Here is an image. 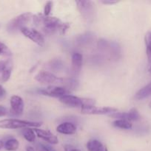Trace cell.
<instances>
[{"instance_id":"1","label":"cell","mask_w":151,"mask_h":151,"mask_svg":"<svg viewBox=\"0 0 151 151\" xmlns=\"http://www.w3.org/2000/svg\"><path fill=\"white\" fill-rule=\"evenodd\" d=\"M33 22L36 26L41 27L44 33L52 35L59 31V33L65 35L70 28L69 23L62 22L56 17L45 16L42 14L33 16Z\"/></svg>"},{"instance_id":"2","label":"cell","mask_w":151,"mask_h":151,"mask_svg":"<svg viewBox=\"0 0 151 151\" xmlns=\"http://www.w3.org/2000/svg\"><path fill=\"white\" fill-rule=\"evenodd\" d=\"M42 125L41 122H30L17 119H6L0 120V128L4 129H19L26 128H38Z\"/></svg>"},{"instance_id":"3","label":"cell","mask_w":151,"mask_h":151,"mask_svg":"<svg viewBox=\"0 0 151 151\" xmlns=\"http://www.w3.org/2000/svg\"><path fill=\"white\" fill-rule=\"evenodd\" d=\"M59 100L65 106L71 108H83L86 106H94L95 101L91 99L81 98L76 96L66 94L63 97H60Z\"/></svg>"},{"instance_id":"4","label":"cell","mask_w":151,"mask_h":151,"mask_svg":"<svg viewBox=\"0 0 151 151\" xmlns=\"http://www.w3.org/2000/svg\"><path fill=\"white\" fill-rule=\"evenodd\" d=\"M33 18V15L30 13H25L16 16L12 19L7 24V30L11 33L21 31L22 28L25 27V25L30 22Z\"/></svg>"},{"instance_id":"5","label":"cell","mask_w":151,"mask_h":151,"mask_svg":"<svg viewBox=\"0 0 151 151\" xmlns=\"http://www.w3.org/2000/svg\"><path fill=\"white\" fill-rule=\"evenodd\" d=\"M77 7L80 14L87 22H91L95 18L96 10L93 1H76Z\"/></svg>"},{"instance_id":"6","label":"cell","mask_w":151,"mask_h":151,"mask_svg":"<svg viewBox=\"0 0 151 151\" xmlns=\"http://www.w3.org/2000/svg\"><path fill=\"white\" fill-rule=\"evenodd\" d=\"M118 111L116 109L111 107H96L95 106H86L81 109V113L84 114H112Z\"/></svg>"},{"instance_id":"7","label":"cell","mask_w":151,"mask_h":151,"mask_svg":"<svg viewBox=\"0 0 151 151\" xmlns=\"http://www.w3.org/2000/svg\"><path fill=\"white\" fill-rule=\"evenodd\" d=\"M35 80L43 84H59L62 78H58L53 73L47 71H41L35 76Z\"/></svg>"},{"instance_id":"8","label":"cell","mask_w":151,"mask_h":151,"mask_svg":"<svg viewBox=\"0 0 151 151\" xmlns=\"http://www.w3.org/2000/svg\"><path fill=\"white\" fill-rule=\"evenodd\" d=\"M38 91L43 95L53 97H59V98L66 95V94H68V93H69V91L64 87L54 85L49 86L47 88L40 89Z\"/></svg>"},{"instance_id":"9","label":"cell","mask_w":151,"mask_h":151,"mask_svg":"<svg viewBox=\"0 0 151 151\" xmlns=\"http://www.w3.org/2000/svg\"><path fill=\"white\" fill-rule=\"evenodd\" d=\"M113 118H116L118 119H125L127 121H137L140 119L141 116L139 112L136 108H133L128 112H115L110 115Z\"/></svg>"},{"instance_id":"10","label":"cell","mask_w":151,"mask_h":151,"mask_svg":"<svg viewBox=\"0 0 151 151\" xmlns=\"http://www.w3.org/2000/svg\"><path fill=\"white\" fill-rule=\"evenodd\" d=\"M21 32H22L24 35L36 44H38V46H43L44 44V39L43 38L42 35H41L39 32L34 29H31V28L28 27H24L21 29Z\"/></svg>"},{"instance_id":"11","label":"cell","mask_w":151,"mask_h":151,"mask_svg":"<svg viewBox=\"0 0 151 151\" xmlns=\"http://www.w3.org/2000/svg\"><path fill=\"white\" fill-rule=\"evenodd\" d=\"M24 111V101L22 97L17 95L12 96L10 98V114L14 116H20Z\"/></svg>"},{"instance_id":"12","label":"cell","mask_w":151,"mask_h":151,"mask_svg":"<svg viewBox=\"0 0 151 151\" xmlns=\"http://www.w3.org/2000/svg\"><path fill=\"white\" fill-rule=\"evenodd\" d=\"M33 131H35V133L36 134L37 137L38 138L41 139L50 143V144L56 145L59 143V139H58L57 137L55 136L53 134H52L50 131L38 129V128H34Z\"/></svg>"},{"instance_id":"13","label":"cell","mask_w":151,"mask_h":151,"mask_svg":"<svg viewBox=\"0 0 151 151\" xmlns=\"http://www.w3.org/2000/svg\"><path fill=\"white\" fill-rule=\"evenodd\" d=\"M82 65V55L78 52H74L72 55V72L75 76L81 72Z\"/></svg>"},{"instance_id":"14","label":"cell","mask_w":151,"mask_h":151,"mask_svg":"<svg viewBox=\"0 0 151 151\" xmlns=\"http://www.w3.org/2000/svg\"><path fill=\"white\" fill-rule=\"evenodd\" d=\"M56 131L60 134H65V135H73L76 131V127L72 122H65L58 125Z\"/></svg>"},{"instance_id":"15","label":"cell","mask_w":151,"mask_h":151,"mask_svg":"<svg viewBox=\"0 0 151 151\" xmlns=\"http://www.w3.org/2000/svg\"><path fill=\"white\" fill-rule=\"evenodd\" d=\"M88 151H108L106 146L97 139H90L87 143Z\"/></svg>"},{"instance_id":"16","label":"cell","mask_w":151,"mask_h":151,"mask_svg":"<svg viewBox=\"0 0 151 151\" xmlns=\"http://www.w3.org/2000/svg\"><path fill=\"white\" fill-rule=\"evenodd\" d=\"M12 69H13V63H12L11 60H6L5 66H4V69H3L1 74V79L0 80H1V82H7V81L10 79Z\"/></svg>"},{"instance_id":"17","label":"cell","mask_w":151,"mask_h":151,"mask_svg":"<svg viewBox=\"0 0 151 151\" xmlns=\"http://www.w3.org/2000/svg\"><path fill=\"white\" fill-rule=\"evenodd\" d=\"M151 95V83L145 86L136 92L135 98L136 100H142Z\"/></svg>"},{"instance_id":"18","label":"cell","mask_w":151,"mask_h":151,"mask_svg":"<svg viewBox=\"0 0 151 151\" xmlns=\"http://www.w3.org/2000/svg\"><path fill=\"white\" fill-rule=\"evenodd\" d=\"M60 85H62V87H64L70 91V90L76 89L78 87V82L76 80L73 79V78H68V79L62 78Z\"/></svg>"},{"instance_id":"19","label":"cell","mask_w":151,"mask_h":151,"mask_svg":"<svg viewBox=\"0 0 151 151\" xmlns=\"http://www.w3.org/2000/svg\"><path fill=\"white\" fill-rule=\"evenodd\" d=\"M144 42L146 45V53L147 56L148 63L151 65V32H148L145 35Z\"/></svg>"},{"instance_id":"20","label":"cell","mask_w":151,"mask_h":151,"mask_svg":"<svg viewBox=\"0 0 151 151\" xmlns=\"http://www.w3.org/2000/svg\"><path fill=\"white\" fill-rule=\"evenodd\" d=\"M113 125L115 128H121V129H130L133 126L131 122L125 120V119H116L113 122Z\"/></svg>"},{"instance_id":"21","label":"cell","mask_w":151,"mask_h":151,"mask_svg":"<svg viewBox=\"0 0 151 151\" xmlns=\"http://www.w3.org/2000/svg\"><path fill=\"white\" fill-rule=\"evenodd\" d=\"M19 142L16 139H10L4 143V148L7 151H15L19 148Z\"/></svg>"},{"instance_id":"22","label":"cell","mask_w":151,"mask_h":151,"mask_svg":"<svg viewBox=\"0 0 151 151\" xmlns=\"http://www.w3.org/2000/svg\"><path fill=\"white\" fill-rule=\"evenodd\" d=\"M22 134L24 136V138L29 142H33L36 139L35 131L33 129L30 128H26L22 131Z\"/></svg>"},{"instance_id":"23","label":"cell","mask_w":151,"mask_h":151,"mask_svg":"<svg viewBox=\"0 0 151 151\" xmlns=\"http://www.w3.org/2000/svg\"><path fill=\"white\" fill-rule=\"evenodd\" d=\"M63 66V63L59 59H55V60H51L49 63V67H50L51 70L54 71V72H59L61 69H62Z\"/></svg>"},{"instance_id":"24","label":"cell","mask_w":151,"mask_h":151,"mask_svg":"<svg viewBox=\"0 0 151 151\" xmlns=\"http://www.w3.org/2000/svg\"><path fill=\"white\" fill-rule=\"evenodd\" d=\"M0 55L7 56V57H10L12 55V52L10 49L7 47L6 44L1 41H0Z\"/></svg>"},{"instance_id":"25","label":"cell","mask_w":151,"mask_h":151,"mask_svg":"<svg viewBox=\"0 0 151 151\" xmlns=\"http://www.w3.org/2000/svg\"><path fill=\"white\" fill-rule=\"evenodd\" d=\"M52 6H53V2H52V1H47V3H46L45 5H44V16H49L50 12H51Z\"/></svg>"},{"instance_id":"26","label":"cell","mask_w":151,"mask_h":151,"mask_svg":"<svg viewBox=\"0 0 151 151\" xmlns=\"http://www.w3.org/2000/svg\"><path fill=\"white\" fill-rule=\"evenodd\" d=\"M64 149H65V151H81L78 149L74 147L73 146L70 145H65L64 146Z\"/></svg>"},{"instance_id":"27","label":"cell","mask_w":151,"mask_h":151,"mask_svg":"<svg viewBox=\"0 0 151 151\" xmlns=\"http://www.w3.org/2000/svg\"><path fill=\"white\" fill-rule=\"evenodd\" d=\"M7 109L5 107H4L3 106H0V117L1 116H4L7 114Z\"/></svg>"},{"instance_id":"28","label":"cell","mask_w":151,"mask_h":151,"mask_svg":"<svg viewBox=\"0 0 151 151\" xmlns=\"http://www.w3.org/2000/svg\"><path fill=\"white\" fill-rule=\"evenodd\" d=\"M101 2L105 4H114L118 1H114V0H102V1H101Z\"/></svg>"},{"instance_id":"29","label":"cell","mask_w":151,"mask_h":151,"mask_svg":"<svg viewBox=\"0 0 151 151\" xmlns=\"http://www.w3.org/2000/svg\"><path fill=\"white\" fill-rule=\"evenodd\" d=\"M43 147H44V150L45 151H56L54 148H53L52 146L49 145H47V144H43Z\"/></svg>"},{"instance_id":"30","label":"cell","mask_w":151,"mask_h":151,"mask_svg":"<svg viewBox=\"0 0 151 151\" xmlns=\"http://www.w3.org/2000/svg\"><path fill=\"white\" fill-rule=\"evenodd\" d=\"M5 63H6V60H1V61H0V79H1V72H2L4 66H5Z\"/></svg>"},{"instance_id":"31","label":"cell","mask_w":151,"mask_h":151,"mask_svg":"<svg viewBox=\"0 0 151 151\" xmlns=\"http://www.w3.org/2000/svg\"><path fill=\"white\" fill-rule=\"evenodd\" d=\"M36 147L37 151H45L44 147H43V144H41V143L40 144H37Z\"/></svg>"},{"instance_id":"32","label":"cell","mask_w":151,"mask_h":151,"mask_svg":"<svg viewBox=\"0 0 151 151\" xmlns=\"http://www.w3.org/2000/svg\"><path fill=\"white\" fill-rule=\"evenodd\" d=\"M4 94H5V90H4V88L0 85V97H2Z\"/></svg>"},{"instance_id":"33","label":"cell","mask_w":151,"mask_h":151,"mask_svg":"<svg viewBox=\"0 0 151 151\" xmlns=\"http://www.w3.org/2000/svg\"><path fill=\"white\" fill-rule=\"evenodd\" d=\"M26 151H35L34 148L31 146H27L26 147Z\"/></svg>"},{"instance_id":"34","label":"cell","mask_w":151,"mask_h":151,"mask_svg":"<svg viewBox=\"0 0 151 151\" xmlns=\"http://www.w3.org/2000/svg\"><path fill=\"white\" fill-rule=\"evenodd\" d=\"M4 147V143L1 140H0V150H1V149H2Z\"/></svg>"},{"instance_id":"35","label":"cell","mask_w":151,"mask_h":151,"mask_svg":"<svg viewBox=\"0 0 151 151\" xmlns=\"http://www.w3.org/2000/svg\"><path fill=\"white\" fill-rule=\"evenodd\" d=\"M149 107L151 109V101L150 102V103H149Z\"/></svg>"},{"instance_id":"36","label":"cell","mask_w":151,"mask_h":151,"mask_svg":"<svg viewBox=\"0 0 151 151\" xmlns=\"http://www.w3.org/2000/svg\"><path fill=\"white\" fill-rule=\"evenodd\" d=\"M149 72H150V74H151V66H150V69H149Z\"/></svg>"}]
</instances>
